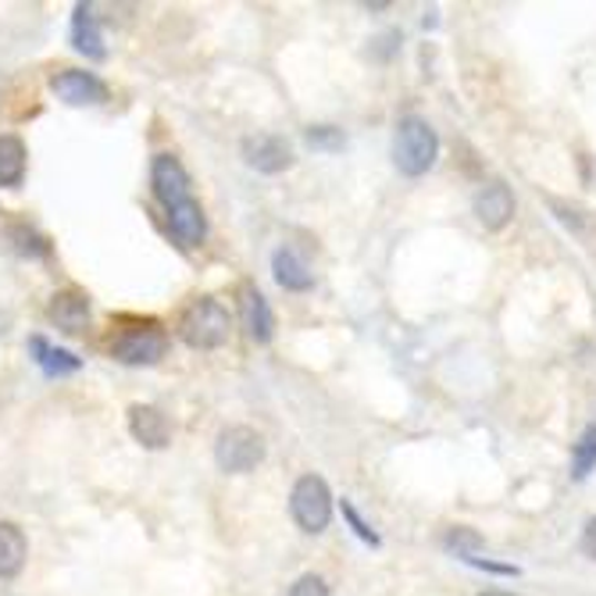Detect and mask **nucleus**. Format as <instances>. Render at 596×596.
Segmentation results:
<instances>
[{"mask_svg": "<svg viewBox=\"0 0 596 596\" xmlns=\"http://www.w3.org/2000/svg\"><path fill=\"white\" fill-rule=\"evenodd\" d=\"M129 433L136 443H143L147 450H161L172 439V421L155 404H132L129 407Z\"/></svg>", "mask_w": 596, "mask_h": 596, "instance_id": "obj_9", "label": "nucleus"}, {"mask_svg": "<svg viewBox=\"0 0 596 596\" xmlns=\"http://www.w3.org/2000/svg\"><path fill=\"white\" fill-rule=\"evenodd\" d=\"M47 318L54 321L64 336L87 332V326H90V297L79 294V289H61V294L50 297Z\"/></svg>", "mask_w": 596, "mask_h": 596, "instance_id": "obj_10", "label": "nucleus"}, {"mask_svg": "<svg viewBox=\"0 0 596 596\" xmlns=\"http://www.w3.org/2000/svg\"><path fill=\"white\" fill-rule=\"evenodd\" d=\"M308 147L315 150H339L344 147V132L336 126H311L308 129Z\"/></svg>", "mask_w": 596, "mask_h": 596, "instance_id": "obj_21", "label": "nucleus"}, {"mask_svg": "<svg viewBox=\"0 0 596 596\" xmlns=\"http://www.w3.org/2000/svg\"><path fill=\"white\" fill-rule=\"evenodd\" d=\"M475 215L486 229H504L510 218H515V197L504 182H489L475 193Z\"/></svg>", "mask_w": 596, "mask_h": 596, "instance_id": "obj_11", "label": "nucleus"}, {"mask_svg": "<svg viewBox=\"0 0 596 596\" xmlns=\"http://www.w3.org/2000/svg\"><path fill=\"white\" fill-rule=\"evenodd\" d=\"M50 90H54L64 105H100L108 97V87L93 72H82V68H61V72L50 76Z\"/></svg>", "mask_w": 596, "mask_h": 596, "instance_id": "obj_8", "label": "nucleus"}, {"mask_svg": "<svg viewBox=\"0 0 596 596\" xmlns=\"http://www.w3.org/2000/svg\"><path fill=\"white\" fill-rule=\"evenodd\" d=\"M26 165H29V155L19 136L14 132L0 136V186H22Z\"/></svg>", "mask_w": 596, "mask_h": 596, "instance_id": "obj_16", "label": "nucleus"}, {"mask_svg": "<svg viewBox=\"0 0 596 596\" xmlns=\"http://www.w3.org/2000/svg\"><path fill=\"white\" fill-rule=\"evenodd\" d=\"M436 155H439L436 129L425 122V118H418V115L400 118L397 136H394V165L400 168V172L418 179V176H425L436 165Z\"/></svg>", "mask_w": 596, "mask_h": 596, "instance_id": "obj_4", "label": "nucleus"}, {"mask_svg": "<svg viewBox=\"0 0 596 596\" xmlns=\"http://www.w3.org/2000/svg\"><path fill=\"white\" fill-rule=\"evenodd\" d=\"M240 311L247 321V332L258 339V344H268L271 329H276V318H271V308L258 286H250V282L240 286Z\"/></svg>", "mask_w": 596, "mask_h": 596, "instance_id": "obj_12", "label": "nucleus"}, {"mask_svg": "<svg viewBox=\"0 0 596 596\" xmlns=\"http://www.w3.org/2000/svg\"><path fill=\"white\" fill-rule=\"evenodd\" d=\"M244 158L250 168H258L265 176H279L294 165V150L276 132H258V136H247L244 140Z\"/></svg>", "mask_w": 596, "mask_h": 596, "instance_id": "obj_7", "label": "nucleus"}, {"mask_svg": "<svg viewBox=\"0 0 596 596\" xmlns=\"http://www.w3.org/2000/svg\"><path fill=\"white\" fill-rule=\"evenodd\" d=\"M289 515H294V522L304 533H326V525L332 518V493L326 479H318V475L297 479L294 493H289Z\"/></svg>", "mask_w": 596, "mask_h": 596, "instance_id": "obj_6", "label": "nucleus"}, {"mask_svg": "<svg viewBox=\"0 0 596 596\" xmlns=\"http://www.w3.org/2000/svg\"><path fill=\"white\" fill-rule=\"evenodd\" d=\"M229 311L221 308L215 297H197L186 304V311L179 315V336L182 344H190L193 350H218L229 344Z\"/></svg>", "mask_w": 596, "mask_h": 596, "instance_id": "obj_3", "label": "nucleus"}, {"mask_svg": "<svg viewBox=\"0 0 596 596\" xmlns=\"http://www.w3.org/2000/svg\"><path fill=\"white\" fill-rule=\"evenodd\" d=\"M271 271H276V282L289 294H304V289L315 286V276L308 271V265L300 261V254L294 247H282L276 250V258H271Z\"/></svg>", "mask_w": 596, "mask_h": 596, "instance_id": "obj_13", "label": "nucleus"}, {"mask_svg": "<svg viewBox=\"0 0 596 596\" xmlns=\"http://www.w3.org/2000/svg\"><path fill=\"white\" fill-rule=\"evenodd\" d=\"M168 350V336L155 318H118L108 336V354L122 365H155Z\"/></svg>", "mask_w": 596, "mask_h": 596, "instance_id": "obj_2", "label": "nucleus"}, {"mask_svg": "<svg viewBox=\"0 0 596 596\" xmlns=\"http://www.w3.org/2000/svg\"><path fill=\"white\" fill-rule=\"evenodd\" d=\"M483 596H515V593H500V589H489V593H483Z\"/></svg>", "mask_w": 596, "mask_h": 596, "instance_id": "obj_25", "label": "nucleus"}, {"mask_svg": "<svg viewBox=\"0 0 596 596\" xmlns=\"http://www.w3.org/2000/svg\"><path fill=\"white\" fill-rule=\"evenodd\" d=\"M150 182H155V197L165 203L168 229L182 247H200L208 236V218H203L200 200L193 197V186L186 168L176 155H158L150 165Z\"/></svg>", "mask_w": 596, "mask_h": 596, "instance_id": "obj_1", "label": "nucleus"}, {"mask_svg": "<svg viewBox=\"0 0 596 596\" xmlns=\"http://www.w3.org/2000/svg\"><path fill=\"white\" fill-rule=\"evenodd\" d=\"M596 468V425L578 436L575 454H572V479H586V475Z\"/></svg>", "mask_w": 596, "mask_h": 596, "instance_id": "obj_18", "label": "nucleus"}, {"mask_svg": "<svg viewBox=\"0 0 596 596\" xmlns=\"http://www.w3.org/2000/svg\"><path fill=\"white\" fill-rule=\"evenodd\" d=\"M11 240H14V247L26 254V258H47V254H50V244L29 226H11Z\"/></svg>", "mask_w": 596, "mask_h": 596, "instance_id": "obj_20", "label": "nucleus"}, {"mask_svg": "<svg viewBox=\"0 0 596 596\" xmlns=\"http://www.w3.org/2000/svg\"><path fill=\"white\" fill-rule=\"evenodd\" d=\"M29 543L14 522H0V578H14L26 568Z\"/></svg>", "mask_w": 596, "mask_h": 596, "instance_id": "obj_14", "label": "nucleus"}, {"mask_svg": "<svg viewBox=\"0 0 596 596\" xmlns=\"http://www.w3.org/2000/svg\"><path fill=\"white\" fill-rule=\"evenodd\" d=\"M344 518H347V522L354 525V533H357V536H361L365 543H371V547H379V536L368 529V525L361 522V515H357V510H354V504H347V500H344Z\"/></svg>", "mask_w": 596, "mask_h": 596, "instance_id": "obj_23", "label": "nucleus"}, {"mask_svg": "<svg viewBox=\"0 0 596 596\" xmlns=\"http://www.w3.org/2000/svg\"><path fill=\"white\" fill-rule=\"evenodd\" d=\"M215 461H218L221 471H229V475L254 471L265 461L261 433H254L250 425H229V429H221L218 443H215Z\"/></svg>", "mask_w": 596, "mask_h": 596, "instance_id": "obj_5", "label": "nucleus"}, {"mask_svg": "<svg viewBox=\"0 0 596 596\" xmlns=\"http://www.w3.org/2000/svg\"><path fill=\"white\" fill-rule=\"evenodd\" d=\"M583 550L596 560V518L586 525V533H583Z\"/></svg>", "mask_w": 596, "mask_h": 596, "instance_id": "obj_24", "label": "nucleus"}, {"mask_svg": "<svg viewBox=\"0 0 596 596\" xmlns=\"http://www.w3.org/2000/svg\"><path fill=\"white\" fill-rule=\"evenodd\" d=\"M443 547H447L450 554H457L461 560H471V554L483 547V536L471 533V529H465V525H457V529H450L447 539H443Z\"/></svg>", "mask_w": 596, "mask_h": 596, "instance_id": "obj_19", "label": "nucleus"}, {"mask_svg": "<svg viewBox=\"0 0 596 596\" xmlns=\"http://www.w3.org/2000/svg\"><path fill=\"white\" fill-rule=\"evenodd\" d=\"M72 43L76 50H82L87 58L93 61H105L108 50H105V40H100V29H97V19H93V8L90 4H76V14H72Z\"/></svg>", "mask_w": 596, "mask_h": 596, "instance_id": "obj_15", "label": "nucleus"}, {"mask_svg": "<svg viewBox=\"0 0 596 596\" xmlns=\"http://www.w3.org/2000/svg\"><path fill=\"white\" fill-rule=\"evenodd\" d=\"M289 596H329V586L321 575H300L294 589H289Z\"/></svg>", "mask_w": 596, "mask_h": 596, "instance_id": "obj_22", "label": "nucleus"}, {"mask_svg": "<svg viewBox=\"0 0 596 596\" xmlns=\"http://www.w3.org/2000/svg\"><path fill=\"white\" fill-rule=\"evenodd\" d=\"M29 350L37 354V361H40V368L47 371V376H72V371H79V365H82L79 357H72L68 350H54L43 336H32Z\"/></svg>", "mask_w": 596, "mask_h": 596, "instance_id": "obj_17", "label": "nucleus"}]
</instances>
